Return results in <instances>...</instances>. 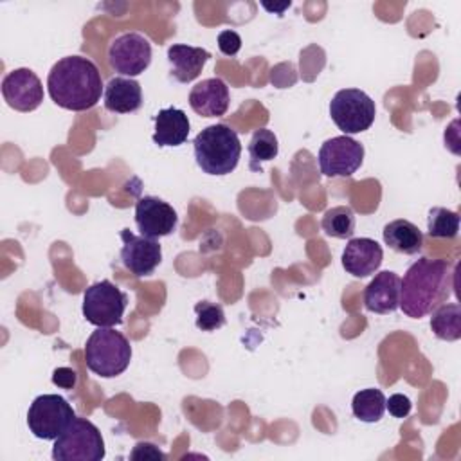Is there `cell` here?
<instances>
[{
	"label": "cell",
	"instance_id": "obj_2",
	"mask_svg": "<svg viewBox=\"0 0 461 461\" xmlns=\"http://www.w3.org/2000/svg\"><path fill=\"white\" fill-rule=\"evenodd\" d=\"M50 99L70 112H85L101 101L103 81L95 63L83 56H67L56 61L47 77Z\"/></svg>",
	"mask_w": 461,
	"mask_h": 461
},
{
	"label": "cell",
	"instance_id": "obj_27",
	"mask_svg": "<svg viewBox=\"0 0 461 461\" xmlns=\"http://www.w3.org/2000/svg\"><path fill=\"white\" fill-rule=\"evenodd\" d=\"M218 49L225 56H236L240 52V49H241L240 34L236 31H230V29L221 31L218 34Z\"/></svg>",
	"mask_w": 461,
	"mask_h": 461
},
{
	"label": "cell",
	"instance_id": "obj_25",
	"mask_svg": "<svg viewBox=\"0 0 461 461\" xmlns=\"http://www.w3.org/2000/svg\"><path fill=\"white\" fill-rule=\"evenodd\" d=\"M459 232V214L447 207H432L427 216V234L430 238L452 240Z\"/></svg>",
	"mask_w": 461,
	"mask_h": 461
},
{
	"label": "cell",
	"instance_id": "obj_28",
	"mask_svg": "<svg viewBox=\"0 0 461 461\" xmlns=\"http://www.w3.org/2000/svg\"><path fill=\"white\" fill-rule=\"evenodd\" d=\"M385 409L394 418H405V416H409V412L412 409V403L405 394L394 393L389 398H385Z\"/></svg>",
	"mask_w": 461,
	"mask_h": 461
},
{
	"label": "cell",
	"instance_id": "obj_7",
	"mask_svg": "<svg viewBox=\"0 0 461 461\" xmlns=\"http://www.w3.org/2000/svg\"><path fill=\"white\" fill-rule=\"evenodd\" d=\"M128 295L112 281L101 279L83 294V317L97 328H113L122 322Z\"/></svg>",
	"mask_w": 461,
	"mask_h": 461
},
{
	"label": "cell",
	"instance_id": "obj_14",
	"mask_svg": "<svg viewBox=\"0 0 461 461\" xmlns=\"http://www.w3.org/2000/svg\"><path fill=\"white\" fill-rule=\"evenodd\" d=\"M384 259L382 247L371 238H351L342 250V267L353 277L375 274Z\"/></svg>",
	"mask_w": 461,
	"mask_h": 461
},
{
	"label": "cell",
	"instance_id": "obj_24",
	"mask_svg": "<svg viewBox=\"0 0 461 461\" xmlns=\"http://www.w3.org/2000/svg\"><path fill=\"white\" fill-rule=\"evenodd\" d=\"M321 227L331 238H339V240L351 238L355 232V212L348 205L331 207L324 212L321 220Z\"/></svg>",
	"mask_w": 461,
	"mask_h": 461
},
{
	"label": "cell",
	"instance_id": "obj_8",
	"mask_svg": "<svg viewBox=\"0 0 461 461\" xmlns=\"http://www.w3.org/2000/svg\"><path fill=\"white\" fill-rule=\"evenodd\" d=\"M76 418L72 405L59 394H40L27 411V427L34 438L54 441Z\"/></svg>",
	"mask_w": 461,
	"mask_h": 461
},
{
	"label": "cell",
	"instance_id": "obj_3",
	"mask_svg": "<svg viewBox=\"0 0 461 461\" xmlns=\"http://www.w3.org/2000/svg\"><path fill=\"white\" fill-rule=\"evenodd\" d=\"M193 149L194 160L203 173L223 176L236 169L241 155V142L230 126L216 122L203 128L194 137Z\"/></svg>",
	"mask_w": 461,
	"mask_h": 461
},
{
	"label": "cell",
	"instance_id": "obj_1",
	"mask_svg": "<svg viewBox=\"0 0 461 461\" xmlns=\"http://www.w3.org/2000/svg\"><path fill=\"white\" fill-rule=\"evenodd\" d=\"M454 288V265L448 259L420 258L400 285V306L411 319H421L445 303Z\"/></svg>",
	"mask_w": 461,
	"mask_h": 461
},
{
	"label": "cell",
	"instance_id": "obj_9",
	"mask_svg": "<svg viewBox=\"0 0 461 461\" xmlns=\"http://www.w3.org/2000/svg\"><path fill=\"white\" fill-rule=\"evenodd\" d=\"M317 158L322 175L330 178L351 176L364 162V146L349 135L331 137L322 142Z\"/></svg>",
	"mask_w": 461,
	"mask_h": 461
},
{
	"label": "cell",
	"instance_id": "obj_12",
	"mask_svg": "<svg viewBox=\"0 0 461 461\" xmlns=\"http://www.w3.org/2000/svg\"><path fill=\"white\" fill-rule=\"evenodd\" d=\"M135 223L142 236L157 240L169 236L178 223L176 211L158 196H142L135 203Z\"/></svg>",
	"mask_w": 461,
	"mask_h": 461
},
{
	"label": "cell",
	"instance_id": "obj_10",
	"mask_svg": "<svg viewBox=\"0 0 461 461\" xmlns=\"http://www.w3.org/2000/svg\"><path fill=\"white\" fill-rule=\"evenodd\" d=\"M110 67L128 77L142 74L151 63V45L139 32H122L108 45Z\"/></svg>",
	"mask_w": 461,
	"mask_h": 461
},
{
	"label": "cell",
	"instance_id": "obj_6",
	"mask_svg": "<svg viewBox=\"0 0 461 461\" xmlns=\"http://www.w3.org/2000/svg\"><path fill=\"white\" fill-rule=\"evenodd\" d=\"M330 115L344 135L366 131L375 122V101L360 88H342L330 101Z\"/></svg>",
	"mask_w": 461,
	"mask_h": 461
},
{
	"label": "cell",
	"instance_id": "obj_15",
	"mask_svg": "<svg viewBox=\"0 0 461 461\" xmlns=\"http://www.w3.org/2000/svg\"><path fill=\"white\" fill-rule=\"evenodd\" d=\"M229 86L220 77L196 83L189 92V106L202 117H220L229 110Z\"/></svg>",
	"mask_w": 461,
	"mask_h": 461
},
{
	"label": "cell",
	"instance_id": "obj_17",
	"mask_svg": "<svg viewBox=\"0 0 461 461\" xmlns=\"http://www.w3.org/2000/svg\"><path fill=\"white\" fill-rule=\"evenodd\" d=\"M209 50L202 47H191L185 43H173L167 49V61H169V74L180 83H191L196 79L209 61Z\"/></svg>",
	"mask_w": 461,
	"mask_h": 461
},
{
	"label": "cell",
	"instance_id": "obj_23",
	"mask_svg": "<svg viewBox=\"0 0 461 461\" xmlns=\"http://www.w3.org/2000/svg\"><path fill=\"white\" fill-rule=\"evenodd\" d=\"M353 416L366 423L380 421L385 412V396L380 389H362L351 402Z\"/></svg>",
	"mask_w": 461,
	"mask_h": 461
},
{
	"label": "cell",
	"instance_id": "obj_21",
	"mask_svg": "<svg viewBox=\"0 0 461 461\" xmlns=\"http://www.w3.org/2000/svg\"><path fill=\"white\" fill-rule=\"evenodd\" d=\"M430 313V330L438 339L448 342L461 339V308L457 303H441Z\"/></svg>",
	"mask_w": 461,
	"mask_h": 461
},
{
	"label": "cell",
	"instance_id": "obj_11",
	"mask_svg": "<svg viewBox=\"0 0 461 461\" xmlns=\"http://www.w3.org/2000/svg\"><path fill=\"white\" fill-rule=\"evenodd\" d=\"M2 95L16 112H32L43 101V85L31 68H14L2 81Z\"/></svg>",
	"mask_w": 461,
	"mask_h": 461
},
{
	"label": "cell",
	"instance_id": "obj_16",
	"mask_svg": "<svg viewBox=\"0 0 461 461\" xmlns=\"http://www.w3.org/2000/svg\"><path fill=\"white\" fill-rule=\"evenodd\" d=\"M402 279L391 270L375 274L364 290V306L375 313H393L400 306Z\"/></svg>",
	"mask_w": 461,
	"mask_h": 461
},
{
	"label": "cell",
	"instance_id": "obj_29",
	"mask_svg": "<svg viewBox=\"0 0 461 461\" xmlns=\"http://www.w3.org/2000/svg\"><path fill=\"white\" fill-rule=\"evenodd\" d=\"M52 384L61 389H74L77 384V373L70 367H56L52 371Z\"/></svg>",
	"mask_w": 461,
	"mask_h": 461
},
{
	"label": "cell",
	"instance_id": "obj_22",
	"mask_svg": "<svg viewBox=\"0 0 461 461\" xmlns=\"http://www.w3.org/2000/svg\"><path fill=\"white\" fill-rule=\"evenodd\" d=\"M279 153L277 137L268 128H259L252 133L249 142V169L252 173H261L263 162L276 158Z\"/></svg>",
	"mask_w": 461,
	"mask_h": 461
},
{
	"label": "cell",
	"instance_id": "obj_20",
	"mask_svg": "<svg viewBox=\"0 0 461 461\" xmlns=\"http://www.w3.org/2000/svg\"><path fill=\"white\" fill-rule=\"evenodd\" d=\"M384 243L394 252L414 256L423 249V232L409 220L398 218L384 225Z\"/></svg>",
	"mask_w": 461,
	"mask_h": 461
},
{
	"label": "cell",
	"instance_id": "obj_13",
	"mask_svg": "<svg viewBox=\"0 0 461 461\" xmlns=\"http://www.w3.org/2000/svg\"><path fill=\"white\" fill-rule=\"evenodd\" d=\"M122 265L137 277L149 276L162 261V249L157 240L137 236L130 229L121 230Z\"/></svg>",
	"mask_w": 461,
	"mask_h": 461
},
{
	"label": "cell",
	"instance_id": "obj_19",
	"mask_svg": "<svg viewBox=\"0 0 461 461\" xmlns=\"http://www.w3.org/2000/svg\"><path fill=\"white\" fill-rule=\"evenodd\" d=\"M104 108L113 113H131L142 106L140 85L131 77H112L104 86Z\"/></svg>",
	"mask_w": 461,
	"mask_h": 461
},
{
	"label": "cell",
	"instance_id": "obj_31",
	"mask_svg": "<svg viewBox=\"0 0 461 461\" xmlns=\"http://www.w3.org/2000/svg\"><path fill=\"white\" fill-rule=\"evenodd\" d=\"M263 7H265L267 11H276V13L281 14L285 9L290 7V2H285V4H281V5H268V4H263Z\"/></svg>",
	"mask_w": 461,
	"mask_h": 461
},
{
	"label": "cell",
	"instance_id": "obj_30",
	"mask_svg": "<svg viewBox=\"0 0 461 461\" xmlns=\"http://www.w3.org/2000/svg\"><path fill=\"white\" fill-rule=\"evenodd\" d=\"M130 457L131 459H166V454H162L157 445L148 443V441H140L133 447Z\"/></svg>",
	"mask_w": 461,
	"mask_h": 461
},
{
	"label": "cell",
	"instance_id": "obj_5",
	"mask_svg": "<svg viewBox=\"0 0 461 461\" xmlns=\"http://www.w3.org/2000/svg\"><path fill=\"white\" fill-rule=\"evenodd\" d=\"M104 454V439L99 429L90 420L77 416L54 439L52 447V459L56 461H101Z\"/></svg>",
	"mask_w": 461,
	"mask_h": 461
},
{
	"label": "cell",
	"instance_id": "obj_4",
	"mask_svg": "<svg viewBox=\"0 0 461 461\" xmlns=\"http://www.w3.org/2000/svg\"><path fill=\"white\" fill-rule=\"evenodd\" d=\"M131 360L130 340L113 328H97L86 339V367L103 378H113L126 371Z\"/></svg>",
	"mask_w": 461,
	"mask_h": 461
},
{
	"label": "cell",
	"instance_id": "obj_18",
	"mask_svg": "<svg viewBox=\"0 0 461 461\" xmlns=\"http://www.w3.org/2000/svg\"><path fill=\"white\" fill-rule=\"evenodd\" d=\"M155 121V131H153V142L160 148L164 146H180L187 140L189 135V119L184 113V110L169 106L158 110V113L153 117Z\"/></svg>",
	"mask_w": 461,
	"mask_h": 461
},
{
	"label": "cell",
	"instance_id": "obj_26",
	"mask_svg": "<svg viewBox=\"0 0 461 461\" xmlns=\"http://www.w3.org/2000/svg\"><path fill=\"white\" fill-rule=\"evenodd\" d=\"M194 313H196L194 324L202 331H214V330L225 326L223 308L216 303L200 301L194 304Z\"/></svg>",
	"mask_w": 461,
	"mask_h": 461
}]
</instances>
